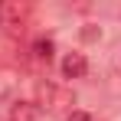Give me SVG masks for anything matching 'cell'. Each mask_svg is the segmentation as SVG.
Wrapping results in <instances>:
<instances>
[{
    "mask_svg": "<svg viewBox=\"0 0 121 121\" xmlns=\"http://www.w3.org/2000/svg\"><path fill=\"white\" fill-rule=\"evenodd\" d=\"M36 105H39V111H52V115H62V111H72V105H75V95L59 85V82H39V88H36Z\"/></svg>",
    "mask_w": 121,
    "mask_h": 121,
    "instance_id": "cell-1",
    "label": "cell"
},
{
    "mask_svg": "<svg viewBox=\"0 0 121 121\" xmlns=\"http://www.w3.org/2000/svg\"><path fill=\"white\" fill-rule=\"evenodd\" d=\"M26 23H30V3H23V0H3L0 3V26L7 33L17 36L26 30Z\"/></svg>",
    "mask_w": 121,
    "mask_h": 121,
    "instance_id": "cell-2",
    "label": "cell"
},
{
    "mask_svg": "<svg viewBox=\"0 0 121 121\" xmlns=\"http://www.w3.org/2000/svg\"><path fill=\"white\" fill-rule=\"evenodd\" d=\"M85 72H88V59L82 52H65L62 56V75L65 79H82Z\"/></svg>",
    "mask_w": 121,
    "mask_h": 121,
    "instance_id": "cell-3",
    "label": "cell"
},
{
    "mask_svg": "<svg viewBox=\"0 0 121 121\" xmlns=\"http://www.w3.org/2000/svg\"><path fill=\"white\" fill-rule=\"evenodd\" d=\"M7 121H43V111L36 101H17L10 108V118Z\"/></svg>",
    "mask_w": 121,
    "mask_h": 121,
    "instance_id": "cell-4",
    "label": "cell"
},
{
    "mask_svg": "<svg viewBox=\"0 0 121 121\" xmlns=\"http://www.w3.org/2000/svg\"><path fill=\"white\" fill-rule=\"evenodd\" d=\"M33 52H36V59L49 62V59H52V39H36V43H33Z\"/></svg>",
    "mask_w": 121,
    "mask_h": 121,
    "instance_id": "cell-5",
    "label": "cell"
},
{
    "mask_svg": "<svg viewBox=\"0 0 121 121\" xmlns=\"http://www.w3.org/2000/svg\"><path fill=\"white\" fill-rule=\"evenodd\" d=\"M65 121H92V115H85V111H69Z\"/></svg>",
    "mask_w": 121,
    "mask_h": 121,
    "instance_id": "cell-6",
    "label": "cell"
}]
</instances>
